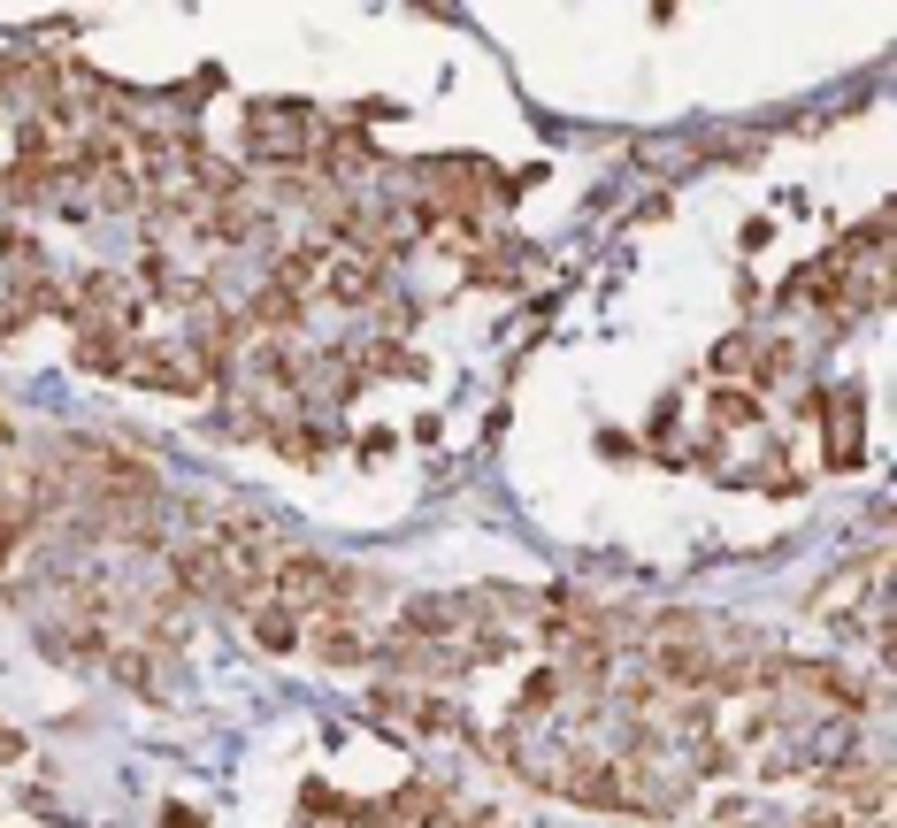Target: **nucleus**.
Listing matches in <instances>:
<instances>
[{"mask_svg":"<svg viewBox=\"0 0 897 828\" xmlns=\"http://www.w3.org/2000/svg\"><path fill=\"white\" fill-rule=\"evenodd\" d=\"M798 828H866V820H851V813H843V805H821V813H805V820H798Z\"/></svg>","mask_w":897,"mask_h":828,"instance_id":"1a4fd4ad","label":"nucleus"},{"mask_svg":"<svg viewBox=\"0 0 897 828\" xmlns=\"http://www.w3.org/2000/svg\"><path fill=\"white\" fill-rule=\"evenodd\" d=\"M307 108L299 100H253V116H246V146H253V162H269V169H307Z\"/></svg>","mask_w":897,"mask_h":828,"instance_id":"f257e3e1","label":"nucleus"},{"mask_svg":"<svg viewBox=\"0 0 897 828\" xmlns=\"http://www.w3.org/2000/svg\"><path fill=\"white\" fill-rule=\"evenodd\" d=\"M706 406H713V423H721V430H736V423H759V399H752L744 383H721Z\"/></svg>","mask_w":897,"mask_h":828,"instance_id":"423d86ee","label":"nucleus"},{"mask_svg":"<svg viewBox=\"0 0 897 828\" xmlns=\"http://www.w3.org/2000/svg\"><path fill=\"white\" fill-rule=\"evenodd\" d=\"M246 629H253L261 652H299V629H307V622H299L284 599H253V606H246Z\"/></svg>","mask_w":897,"mask_h":828,"instance_id":"20e7f679","label":"nucleus"},{"mask_svg":"<svg viewBox=\"0 0 897 828\" xmlns=\"http://www.w3.org/2000/svg\"><path fill=\"white\" fill-rule=\"evenodd\" d=\"M162 828H200V813H192V805H169V813H162Z\"/></svg>","mask_w":897,"mask_h":828,"instance_id":"f8f14e48","label":"nucleus"},{"mask_svg":"<svg viewBox=\"0 0 897 828\" xmlns=\"http://www.w3.org/2000/svg\"><path fill=\"white\" fill-rule=\"evenodd\" d=\"M299 644H307L322 667H361V660H376V637H368L361 614H315V629H299Z\"/></svg>","mask_w":897,"mask_h":828,"instance_id":"f03ea898","label":"nucleus"},{"mask_svg":"<svg viewBox=\"0 0 897 828\" xmlns=\"http://www.w3.org/2000/svg\"><path fill=\"white\" fill-rule=\"evenodd\" d=\"M101 660H108V675H116V683H131V690H162V667H154L139 644H108Z\"/></svg>","mask_w":897,"mask_h":828,"instance_id":"39448f33","label":"nucleus"},{"mask_svg":"<svg viewBox=\"0 0 897 828\" xmlns=\"http://www.w3.org/2000/svg\"><path fill=\"white\" fill-rule=\"evenodd\" d=\"M93 200H101V208H116V215H123V208H131V200H139V185H131V169H101V177H93Z\"/></svg>","mask_w":897,"mask_h":828,"instance_id":"0eeeda50","label":"nucleus"},{"mask_svg":"<svg viewBox=\"0 0 897 828\" xmlns=\"http://www.w3.org/2000/svg\"><path fill=\"white\" fill-rule=\"evenodd\" d=\"M322 292H330V299H345V307H368V299L383 292V261H376V253H361V246L322 253Z\"/></svg>","mask_w":897,"mask_h":828,"instance_id":"7ed1b4c3","label":"nucleus"},{"mask_svg":"<svg viewBox=\"0 0 897 828\" xmlns=\"http://www.w3.org/2000/svg\"><path fill=\"white\" fill-rule=\"evenodd\" d=\"M16 759H24V736H16V729H0V767H16Z\"/></svg>","mask_w":897,"mask_h":828,"instance_id":"9b49d317","label":"nucleus"},{"mask_svg":"<svg viewBox=\"0 0 897 828\" xmlns=\"http://www.w3.org/2000/svg\"><path fill=\"white\" fill-rule=\"evenodd\" d=\"M752 360V338H729V345H713V368H744Z\"/></svg>","mask_w":897,"mask_h":828,"instance_id":"9d476101","label":"nucleus"},{"mask_svg":"<svg viewBox=\"0 0 897 828\" xmlns=\"http://www.w3.org/2000/svg\"><path fill=\"white\" fill-rule=\"evenodd\" d=\"M368 368H383V376H414V368H422V360H414V353H406V345H391V338H383V345H376V353H368Z\"/></svg>","mask_w":897,"mask_h":828,"instance_id":"6e6552de","label":"nucleus"}]
</instances>
